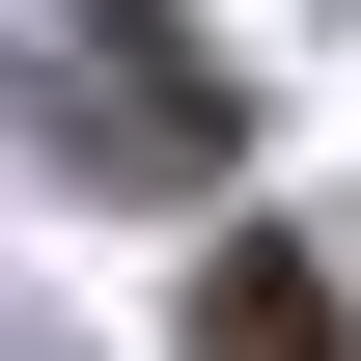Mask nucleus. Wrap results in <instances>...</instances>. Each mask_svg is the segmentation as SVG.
I'll return each mask as SVG.
<instances>
[{"instance_id":"nucleus-1","label":"nucleus","mask_w":361,"mask_h":361,"mask_svg":"<svg viewBox=\"0 0 361 361\" xmlns=\"http://www.w3.org/2000/svg\"><path fill=\"white\" fill-rule=\"evenodd\" d=\"M195 361H334V278L278 223H223V250H195Z\"/></svg>"}]
</instances>
